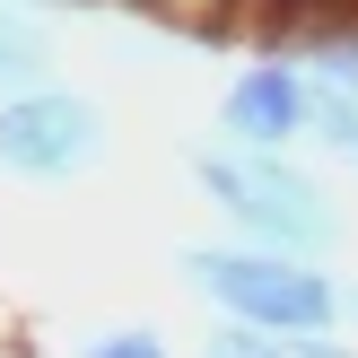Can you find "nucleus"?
Masks as SVG:
<instances>
[{"mask_svg":"<svg viewBox=\"0 0 358 358\" xmlns=\"http://www.w3.org/2000/svg\"><path fill=\"white\" fill-rule=\"evenodd\" d=\"M184 175H192V192L236 227V245H262V254H289V262H332L341 254V201H332L324 175H306L297 157L192 140Z\"/></svg>","mask_w":358,"mask_h":358,"instance_id":"f257e3e1","label":"nucleus"},{"mask_svg":"<svg viewBox=\"0 0 358 358\" xmlns=\"http://www.w3.org/2000/svg\"><path fill=\"white\" fill-rule=\"evenodd\" d=\"M175 280H184L219 324L271 332V341L341 332V280H332L324 262H289V254H262V245H184V254H175Z\"/></svg>","mask_w":358,"mask_h":358,"instance_id":"f03ea898","label":"nucleus"},{"mask_svg":"<svg viewBox=\"0 0 358 358\" xmlns=\"http://www.w3.org/2000/svg\"><path fill=\"white\" fill-rule=\"evenodd\" d=\"M105 105L87 87L52 79V87H27V96L0 105V175L17 184H70V175H96L105 166Z\"/></svg>","mask_w":358,"mask_h":358,"instance_id":"7ed1b4c3","label":"nucleus"},{"mask_svg":"<svg viewBox=\"0 0 358 358\" xmlns=\"http://www.w3.org/2000/svg\"><path fill=\"white\" fill-rule=\"evenodd\" d=\"M306 131H315V79H306V62L262 52V62H245L236 79H227V96H219V140L227 149L289 157Z\"/></svg>","mask_w":358,"mask_h":358,"instance_id":"20e7f679","label":"nucleus"},{"mask_svg":"<svg viewBox=\"0 0 358 358\" xmlns=\"http://www.w3.org/2000/svg\"><path fill=\"white\" fill-rule=\"evenodd\" d=\"M27 87H52V35L35 27L27 9L0 0V105L27 96Z\"/></svg>","mask_w":358,"mask_h":358,"instance_id":"39448f33","label":"nucleus"},{"mask_svg":"<svg viewBox=\"0 0 358 358\" xmlns=\"http://www.w3.org/2000/svg\"><path fill=\"white\" fill-rule=\"evenodd\" d=\"M306 79H315V87H350V96H358V9L332 17V27L306 44Z\"/></svg>","mask_w":358,"mask_h":358,"instance_id":"423d86ee","label":"nucleus"},{"mask_svg":"<svg viewBox=\"0 0 358 358\" xmlns=\"http://www.w3.org/2000/svg\"><path fill=\"white\" fill-rule=\"evenodd\" d=\"M315 149H332L341 166H358V96L350 87H315Z\"/></svg>","mask_w":358,"mask_h":358,"instance_id":"0eeeda50","label":"nucleus"},{"mask_svg":"<svg viewBox=\"0 0 358 358\" xmlns=\"http://www.w3.org/2000/svg\"><path fill=\"white\" fill-rule=\"evenodd\" d=\"M79 358H175V341L157 324H105V332H87Z\"/></svg>","mask_w":358,"mask_h":358,"instance_id":"6e6552de","label":"nucleus"},{"mask_svg":"<svg viewBox=\"0 0 358 358\" xmlns=\"http://www.w3.org/2000/svg\"><path fill=\"white\" fill-rule=\"evenodd\" d=\"M192 358H289V350H280L271 332H245V324H210Z\"/></svg>","mask_w":358,"mask_h":358,"instance_id":"1a4fd4ad","label":"nucleus"},{"mask_svg":"<svg viewBox=\"0 0 358 358\" xmlns=\"http://www.w3.org/2000/svg\"><path fill=\"white\" fill-rule=\"evenodd\" d=\"M289 358H358V341L350 332H297V341H280Z\"/></svg>","mask_w":358,"mask_h":358,"instance_id":"9d476101","label":"nucleus"},{"mask_svg":"<svg viewBox=\"0 0 358 358\" xmlns=\"http://www.w3.org/2000/svg\"><path fill=\"white\" fill-rule=\"evenodd\" d=\"M341 332L358 341V280H341Z\"/></svg>","mask_w":358,"mask_h":358,"instance_id":"9b49d317","label":"nucleus"}]
</instances>
